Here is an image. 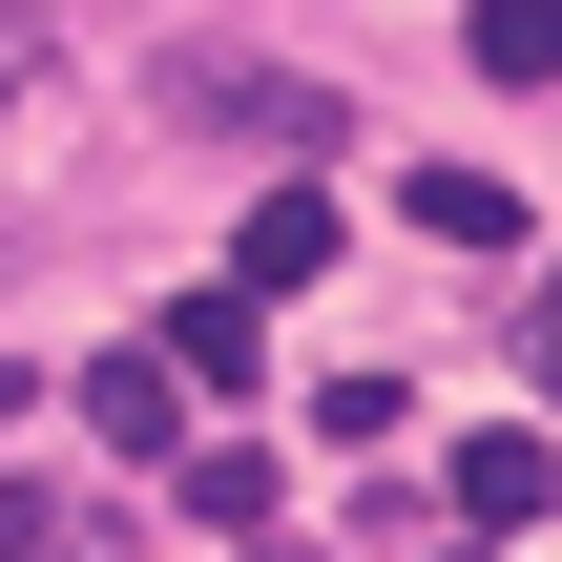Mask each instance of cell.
Instances as JSON below:
<instances>
[{"instance_id":"3","label":"cell","mask_w":562,"mask_h":562,"mask_svg":"<svg viewBox=\"0 0 562 562\" xmlns=\"http://www.w3.org/2000/svg\"><path fill=\"white\" fill-rule=\"evenodd\" d=\"M313 271H334V188L292 167V188L250 209V250H229V292H313Z\"/></svg>"},{"instance_id":"6","label":"cell","mask_w":562,"mask_h":562,"mask_svg":"<svg viewBox=\"0 0 562 562\" xmlns=\"http://www.w3.org/2000/svg\"><path fill=\"white\" fill-rule=\"evenodd\" d=\"M167 480H188V521H209V542H271V459H250V438H188Z\"/></svg>"},{"instance_id":"2","label":"cell","mask_w":562,"mask_h":562,"mask_svg":"<svg viewBox=\"0 0 562 562\" xmlns=\"http://www.w3.org/2000/svg\"><path fill=\"white\" fill-rule=\"evenodd\" d=\"M188 104H229V146H292V167L334 146V104H313V83H271V63H188Z\"/></svg>"},{"instance_id":"5","label":"cell","mask_w":562,"mask_h":562,"mask_svg":"<svg viewBox=\"0 0 562 562\" xmlns=\"http://www.w3.org/2000/svg\"><path fill=\"white\" fill-rule=\"evenodd\" d=\"M396 209H417V229H438V250H521V188H501V167H417V188H396Z\"/></svg>"},{"instance_id":"1","label":"cell","mask_w":562,"mask_h":562,"mask_svg":"<svg viewBox=\"0 0 562 562\" xmlns=\"http://www.w3.org/2000/svg\"><path fill=\"white\" fill-rule=\"evenodd\" d=\"M83 438H104V459H188V375H167V355H104V375H83Z\"/></svg>"},{"instance_id":"11","label":"cell","mask_w":562,"mask_h":562,"mask_svg":"<svg viewBox=\"0 0 562 562\" xmlns=\"http://www.w3.org/2000/svg\"><path fill=\"white\" fill-rule=\"evenodd\" d=\"M250 562H271V542H250Z\"/></svg>"},{"instance_id":"9","label":"cell","mask_w":562,"mask_h":562,"mask_svg":"<svg viewBox=\"0 0 562 562\" xmlns=\"http://www.w3.org/2000/svg\"><path fill=\"white\" fill-rule=\"evenodd\" d=\"M21 83H42V0H0V104H21Z\"/></svg>"},{"instance_id":"7","label":"cell","mask_w":562,"mask_h":562,"mask_svg":"<svg viewBox=\"0 0 562 562\" xmlns=\"http://www.w3.org/2000/svg\"><path fill=\"white\" fill-rule=\"evenodd\" d=\"M459 521H480V542H501V521H542V438H521V417H501V438H459Z\"/></svg>"},{"instance_id":"8","label":"cell","mask_w":562,"mask_h":562,"mask_svg":"<svg viewBox=\"0 0 562 562\" xmlns=\"http://www.w3.org/2000/svg\"><path fill=\"white\" fill-rule=\"evenodd\" d=\"M562 63V0H480V83H542Z\"/></svg>"},{"instance_id":"4","label":"cell","mask_w":562,"mask_h":562,"mask_svg":"<svg viewBox=\"0 0 562 562\" xmlns=\"http://www.w3.org/2000/svg\"><path fill=\"white\" fill-rule=\"evenodd\" d=\"M146 355H167V375H188V396H229V375H250V355H271V313H250V292H188V313H167V334H146Z\"/></svg>"},{"instance_id":"10","label":"cell","mask_w":562,"mask_h":562,"mask_svg":"<svg viewBox=\"0 0 562 562\" xmlns=\"http://www.w3.org/2000/svg\"><path fill=\"white\" fill-rule=\"evenodd\" d=\"M0 438H21V375H0Z\"/></svg>"}]
</instances>
